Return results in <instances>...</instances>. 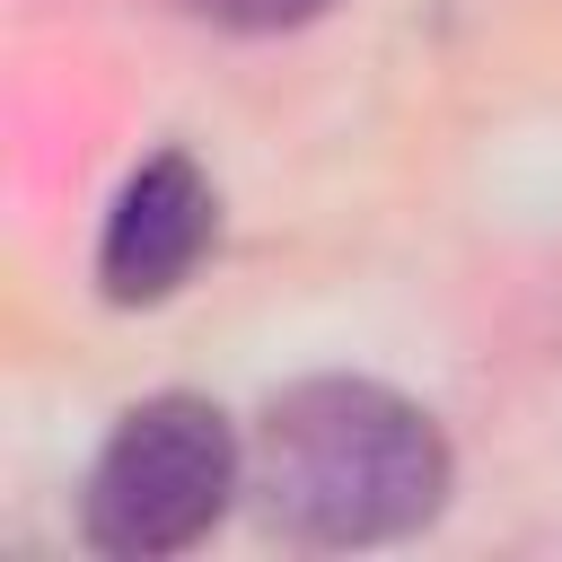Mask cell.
I'll return each instance as SVG.
<instances>
[{"label": "cell", "instance_id": "1", "mask_svg": "<svg viewBox=\"0 0 562 562\" xmlns=\"http://www.w3.org/2000/svg\"><path fill=\"white\" fill-rule=\"evenodd\" d=\"M448 483H457V457L439 422L413 395L342 369L281 386L246 439V492L263 527L316 553L422 536L448 509Z\"/></svg>", "mask_w": 562, "mask_h": 562}, {"label": "cell", "instance_id": "2", "mask_svg": "<svg viewBox=\"0 0 562 562\" xmlns=\"http://www.w3.org/2000/svg\"><path fill=\"white\" fill-rule=\"evenodd\" d=\"M237 492H246V439L228 430V413L211 395H149L105 430L79 483V536L114 562H158L202 544Z\"/></svg>", "mask_w": 562, "mask_h": 562}, {"label": "cell", "instance_id": "3", "mask_svg": "<svg viewBox=\"0 0 562 562\" xmlns=\"http://www.w3.org/2000/svg\"><path fill=\"white\" fill-rule=\"evenodd\" d=\"M220 228V193L211 176L184 158V149H149L114 202H105V228H97V290L114 307H158L193 281L202 246Z\"/></svg>", "mask_w": 562, "mask_h": 562}, {"label": "cell", "instance_id": "4", "mask_svg": "<svg viewBox=\"0 0 562 562\" xmlns=\"http://www.w3.org/2000/svg\"><path fill=\"white\" fill-rule=\"evenodd\" d=\"M193 18H211V26H237V35H281V26H307V18H325L334 0H184Z\"/></svg>", "mask_w": 562, "mask_h": 562}]
</instances>
